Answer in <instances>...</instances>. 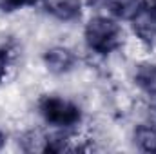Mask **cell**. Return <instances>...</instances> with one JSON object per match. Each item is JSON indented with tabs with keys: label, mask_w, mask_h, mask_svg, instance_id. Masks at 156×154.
<instances>
[{
	"label": "cell",
	"mask_w": 156,
	"mask_h": 154,
	"mask_svg": "<svg viewBox=\"0 0 156 154\" xmlns=\"http://www.w3.org/2000/svg\"><path fill=\"white\" fill-rule=\"evenodd\" d=\"M83 40L96 54H109L122 45V27L111 16H94L85 24Z\"/></svg>",
	"instance_id": "6da1fadb"
},
{
	"label": "cell",
	"mask_w": 156,
	"mask_h": 154,
	"mask_svg": "<svg viewBox=\"0 0 156 154\" xmlns=\"http://www.w3.org/2000/svg\"><path fill=\"white\" fill-rule=\"evenodd\" d=\"M38 111L47 123L60 127V129L75 127L82 120V113L78 105H75L71 100L56 96V94L42 96L38 102Z\"/></svg>",
	"instance_id": "7a4b0ae2"
},
{
	"label": "cell",
	"mask_w": 156,
	"mask_h": 154,
	"mask_svg": "<svg viewBox=\"0 0 156 154\" xmlns=\"http://www.w3.org/2000/svg\"><path fill=\"white\" fill-rule=\"evenodd\" d=\"M44 64H45V67L51 73H55V75H66V73H69L75 67L76 56H75V53L71 49L58 45V47H51V49L45 51Z\"/></svg>",
	"instance_id": "3957f363"
},
{
	"label": "cell",
	"mask_w": 156,
	"mask_h": 154,
	"mask_svg": "<svg viewBox=\"0 0 156 154\" xmlns=\"http://www.w3.org/2000/svg\"><path fill=\"white\" fill-rule=\"evenodd\" d=\"M45 9L60 20H75L82 13V0H42Z\"/></svg>",
	"instance_id": "277c9868"
},
{
	"label": "cell",
	"mask_w": 156,
	"mask_h": 154,
	"mask_svg": "<svg viewBox=\"0 0 156 154\" xmlns=\"http://www.w3.org/2000/svg\"><path fill=\"white\" fill-rule=\"evenodd\" d=\"M136 85L149 96H156V65L154 64H142L134 73Z\"/></svg>",
	"instance_id": "5b68a950"
},
{
	"label": "cell",
	"mask_w": 156,
	"mask_h": 154,
	"mask_svg": "<svg viewBox=\"0 0 156 154\" xmlns=\"http://www.w3.org/2000/svg\"><path fill=\"white\" fill-rule=\"evenodd\" d=\"M115 16L120 18H133L140 11L138 0H100Z\"/></svg>",
	"instance_id": "8992f818"
},
{
	"label": "cell",
	"mask_w": 156,
	"mask_h": 154,
	"mask_svg": "<svg viewBox=\"0 0 156 154\" xmlns=\"http://www.w3.org/2000/svg\"><path fill=\"white\" fill-rule=\"evenodd\" d=\"M136 145L145 152H156V127L154 125H140L134 131Z\"/></svg>",
	"instance_id": "52a82bcc"
},
{
	"label": "cell",
	"mask_w": 156,
	"mask_h": 154,
	"mask_svg": "<svg viewBox=\"0 0 156 154\" xmlns=\"http://www.w3.org/2000/svg\"><path fill=\"white\" fill-rule=\"evenodd\" d=\"M24 5H26L24 0H0V11L2 13H15Z\"/></svg>",
	"instance_id": "ba28073f"
},
{
	"label": "cell",
	"mask_w": 156,
	"mask_h": 154,
	"mask_svg": "<svg viewBox=\"0 0 156 154\" xmlns=\"http://www.w3.org/2000/svg\"><path fill=\"white\" fill-rule=\"evenodd\" d=\"M7 65H9V51L0 49V82L7 75Z\"/></svg>",
	"instance_id": "9c48e42d"
},
{
	"label": "cell",
	"mask_w": 156,
	"mask_h": 154,
	"mask_svg": "<svg viewBox=\"0 0 156 154\" xmlns=\"http://www.w3.org/2000/svg\"><path fill=\"white\" fill-rule=\"evenodd\" d=\"M147 11L151 13V16H153V18H154V20H156V4H153V5H151V7H149Z\"/></svg>",
	"instance_id": "30bf717a"
},
{
	"label": "cell",
	"mask_w": 156,
	"mask_h": 154,
	"mask_svg": "<svg viewBox=\"0 0 156 154\" xmlns=\"http://www.w3.org/2000/svg\"><path fill=\"white\" fill-rule=\"evenodd\" d=\"M35 2H38V0H24L26 5H31V4H35Z\"/></svg>",
	"instance_id": "8fae6325"
},
{
	"label": "cell",
	"mask_w": 156,
	"mask_h": 154,
	"mask_svg": "<svg viewBox=\"0 0 156 154\" xmlns=\"http://www.w3.org/2000/svg\"><path fill=\"white\" fill-rule=\"evenodd\" d=\"M4 142H5V138H4V134H2V132H0V147H2V145H4Z\"/></svg>",
	"instance_id": "7c38bea8"
}]
</instances>
